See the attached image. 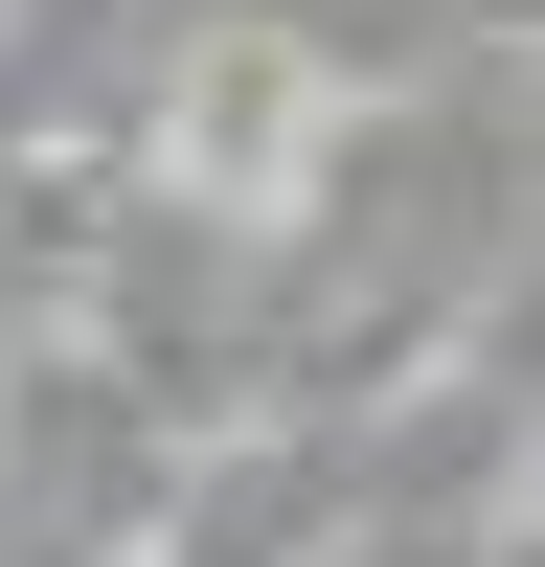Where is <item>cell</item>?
<instances>
[{
  "mask_svg": "<svg viewBox=\"0 0 545 567\" xmlns=\"http://www.w3.org/2000/svg\"><path fill=\"white\" fill-rule=\"evenodd\" d=\"M341 114H363V69L318 23H272V0H227V23H182L160 45V91L114 114V159L160 182V205H205V227H296L318 205V159H341Z\"/></svg>",
  "mask_w": 545,
  "mask_h": 567,
  "instance_id": "1",
  "label": "cell"
},
{
  "mask_svg": "<svg viewBox=\"0 0 545 567\" xmlns=\"http://www.w3.org/2000/svg\"><path fill=\"white\" fill-rule=\"evenodd\" d=\"M477 567H545V499H500V523H477Z\"/></svg>",
  "mask_w": 545,
  "mask_h": 567,
  "instance_id": "2",
  "label": "cell"
},
{
  "mask_svg": "<svg viewBox=\"0 0 545 567\" xmlns=\"http://www.w3.org/2000/svg\"><path fill=\"white\" fill-rule=\"evenodd\" d=\"M500 499H545V409H523V477H500Z\"/></svg>",
  "mask_w": 545,
  "mask_h": 567,
  "instance_id": "3",
  "label": "cell"
}]
</instances>
